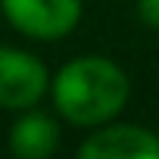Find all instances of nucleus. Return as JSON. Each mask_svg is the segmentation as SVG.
Instances as JSON below:
<instances>
[{"label": "nucleus", "instance_id": "423d86ee", "mask_svg": "<svg viewBox=\"0 0 159 159\" xmlns=\"http://www.w3.org/2000/svg\"><path fill=\"white\" fill-rule=\"evenodd\" d=\"M134 13H137L140 25L159 31V0H134Z\"/></svg>", "mask_w": 159, "mask_h": 159}, {"label": "nucleus", "instance_id": "39448f33", "mask_svg": "<svg viewBox=\"0 0 159 159\" xmlns=\"http://www.w3.org/2000/svg\"><path fill=\"white\" fill-rule=\"evenodd\" d=\"M59 140H62L59 122L38 106L16 112L7 134V147L19 159H50L59 150Z\"/></svg>", "mask_w": 159, "mask_h": 159}, {"label": "nucleus", "instance_id": "f03ea898", "mask_svg": "<svg viewBox=\"0 0 159 159\" xmlns=\"http://www.w3.org/2000/svg\"><path fill=\"white\" fill-rule=\"evenodd\" d=\"M0 13L28 41H62L84 16V0H0Z\"/></svg>", "mask_w": 159, "mask_h": 159}, {"label": "nucleus", "instance_id": "20e7f679", "mask_svg": "<svg viewBox=\"0 0 159 159\" xmlns=\"http://www.w3.org/2000/svg\"><path fill=\"white\" fill-rule=\"evenodd\" d=\"M81 159H159V131L137 122H106L78 143Z\"/></svg>", "mask_w": 159, "mask_h": 159}, {"label": "nucleus", "instance_id": "7ed1b4c3", "mask_svg": "<svg viewBox=\"0 0 159 159\" xmlns=\"http://www.w3.org/2000/svg\"><path fill=\"white\" fill-rule=\"evenodd\" d=\"M50 81L53 75L41 56L0 44V109L22 112L38 106L50 94Z\"/></svg>", "mask_w": 159, "mask_h": 159}, {"label": "nucleus", "instance_id": "f257e3e1", "mask_svg": "<svg viewBox=\"0 0 159 159\" xmlns=\"http://www.w3.org/2000/svg\"><path fill=\"white\" fill-rule=\"evenodd\" d=\"M50 100L62 122L97 128L122 116L131 100V78L116 59L84 53L59 66L50 81Z\"/></svg>", "mask_w": 159, "mask_h": 159}]
</instances>
